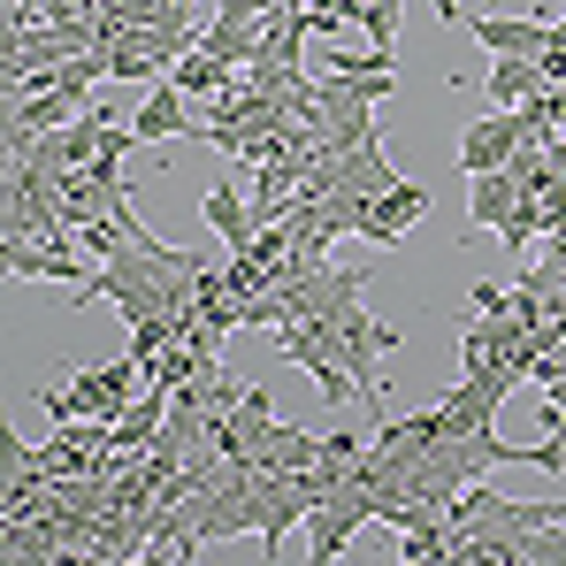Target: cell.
I'll return each mask as SVG.
<instances>
[{
	"mask_svg": "<svg viewBox=\"0 0 566 566\" xmlns=\"http://www.w3.org/2000/svg\"><path fill=\"white\" fill-rule=\"evenodd\" d=\"M169 77H177V85H185L191 99H222V93H230V85H238V77H245V70H230L222 54H207V46H191L185 62L169 70Z\"/></svg>",
	"mask_w": 566,
	"mask_h": 566,
	"instance_id": "obj_11",
	"label": "cell"
},
{
	"mask_svg": "<svg viewBox=\"0 0 566 566\" xmlns=\"http://www.w3.org/2000/svg\"><path fill=\"white\" fill-rule=\"evenodd\" d=\"M521 207V185L505 177V169H490V177H468V230H505V214Z\"/></svg>",
	"mask_w": 566,
	"mask_h": 566,
	"instance_id": "obj_9",
	"label": "cell"
},
{
	"mask_svg": "<svg viewBox=\"0 0 566 566\" xmlns=\"http://www.w3.org/2000/svg\"><path fill=\"white\" fill-rule=\"evenodd\" d=\"M261 468H322V437H314V429H291V421H269Z\"/></svg>",
	"mask_w": 566,
	"mask_h": 566,
	"instance_id": "obj_12",
	"label": "cell"
},
{
	"mask_svg": "<svg viewBox=\"0 0 566 566\" xmlns=\"http://www.w3.org/2000/svg\"><path fill=\"white\" fill-rule=\"evenodd\" d=\"M353 23L368 31V46H390V31H398V0H360Z\"/></svg>",
	"mask_w": 566,
	"mask_h": 566,
	"instance_id": "obj_14",
	"label": "cell"
},
{
	"mask_svg": "<svg viewBox=\"0 0 566 566\" xmlns=\"http://www.w3.org/2000/svg\"><path fill=\"white\" fill-rule=\"evenodd\" d=\"M199 214H207V230H214L230 253H245V245L261 238V214H253V199H245L238 185H214L207 199H199Z\"/></svg>",
	"mask_w": 566,
	"mask_h": 566,
	"instance_id": "obj_7",
	"label": "cell"
},
{
	"mask_svg": "<svg viewBox=\"0 0 566 566\" xmlns=\"http://www.w3.org/2000/svg\"><path fill=\"white\" fill-rule=\"evenodd\" d=\"M421 214H429V185L398 177V185H382L376 199H368V214H360V238H368V245H398V238H406Z\"/></svg>",
	"mask_w": 566,
	"mask_h": 566,
	"instance_id": "obj_4",
	"label": "cell"
},
{
	"mask_svg": "<svg viewBox=\"0 0 566 566\" xmlns=\"http://www.w3.org/2000/svg\"><path fill=\"white\" fill-rule=\"evenodd\" d=\"M552 23L559 15H474L468 31L490 46V54H536L544 62V46H552Z\"/></svg>",
	"mask_w": 566,
	"mask_h": 566,
	"instance_id": "obj_6",
	"label": "cell"
},
{
	"mask_svg": "<svg viewBox=\"0 0 566 566\" xmlns=\"http://www.w3.org/2000/svg\"><path fill=\"white\" fill-rule=\"evenodd\" d=\"M306 322H322L329 353H337V360H345V376H353V398L376 413V406H382L376 360H382V353H398V329H390V322H376L360 298H353V306H337V314H306Z\"/></svg>",
	"mask_w": 566,
	"mask_h": 566,
	"instance_id": "obj_1",
	"label": "cell"
},
{
	"mask_svg": "<svg viewBox=\"0 0 566 566\" xmlns=\"http://www.w3.org/2000/svg\"><path fill=\"white\" fill-rule=\"evenodd\" d=\"M482 93H490V107H521V99L552 93V77H544V62H536V54H490Z\"/></svg>",
	"mask_w": 566,
	"mask_h": 566,
	"instance_id": "obj_8",
	"label": "cell"
},
{
	"mask_svg": "<svg viewBox=\"0 0 566 566\" xmlns=\"http://www.w3.org/2000/svg\"><path fill=\"white\" fill-rule=\"evenodd\" d=\"M513 146H521V107H490L482 123L460 130V177H490V169H505Z\"/></svg>",
	"mask_w": 566,
	"mask_h": 566,
	"instance_id": "obj_3",
	"label": "cell"
},
{
	"mask_svg": "<svg viewBox=\"0 0 566 566\" xmlns=\"http://www.w3.org/2000/svg\"><path fill=\"white\" fill-rule=\"evenodd\" d=\"M199 46L222 54L230 70H253V62H261V23H253V15H214V23L199 31Z\"/></svg>",
	"mask_w": 566,
	"mask_h": 566,
	"instance_id": "obj_10",
	"label": "cell"
},
{
	"mask_svg": "<svg viewBox=\"0 0 566 566\" xmlns=\"http://www.w3.org/2000/svg\"><path fill=\"white\" fill-rule=\"evenodd\" d=\"M185 99H191V93L177 85V77H161V85H146V99H138V115H130V130H138L146 146H161V138H191L199 123L185 115Z\"/></svg>",
	"mask_w": 566,
	"mask_h": 566,
	"instance_id": "obj_5",
	"label": "cell"
},
{
	"mask_svg": "<svg viewBox=\"0 0 566 566\" xmlns=\"http://www.w3.org/2000/svg\"><path fill=\"white\" fill-rule=\"evenodd\" d=\"M376 521V505L360 497V490H337V497H322L306 521H298V536H306V559L314 566H337L345 552H353V536Z\"/></svg>",
	"mask_w": 566,
	"mask_h": 566,
	"instance_id": "obj_2",
	"label": "cell"
},
{
	"mask_svg": "<svg viewBox=\"0 0 566 566\" xmlns=\"http://www.w3.org/2000/svg\"><path fill=\"white\" fill-rule=\"evenodd\" d=\"M521 566H566V521L528 528V536H521Z\"/></svg>",
	"mask_w": 566,
	"mask_h": 566,
	"instance_id": "obj_13",
	"label": "cell"
}]
</instances>
